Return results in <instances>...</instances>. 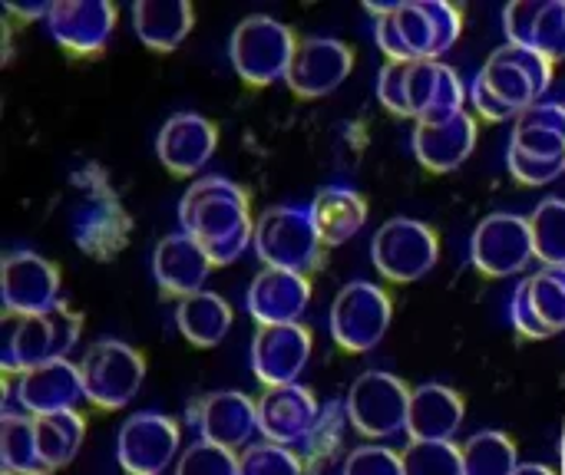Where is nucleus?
<instances>
[{
    "label": "nucleus",
    "mask_w": 565,
    "mask_h": 475,
    "mask_svg": "<svg viewBox=\"0 0 565 475\" xmlns=\"http://www.w3.org/2000/svg\"><path fill=\"white\" fill-rule=\"evenodd\" d=\"M179 222L205 248L215 268L232 265L248 245H255L248 192L222 175H209L189 185L179 202Z\"/></svg>",
    "instance_id": "nucleus-1"
},
{
    "label": "nucleus",
    "mask_w": 565,
    "mask_h": 475,
    "mask_svg": "<svg viewBox=\"0 0 565 475\" xmlns=\"http://www.w3.org/2000/svg\"><path fill=\"white\" fill-rule=\"evenodd\" d=\"M295 53L298 40L291 26L265 13L245 17L228 43L232 66L248 86H271L275 79H285L295 63Z\"/></svg>",
    "instance_id": "nucleus-2"
},
{
    "label": "nucleus",
    "mask_w": 565,
    "mask_h": 475,
    "mask_svg": "<svg viewBox=\"0 0 565 475\" xmlns=\"http://www.w3.org/2000/svg\"><path fill=\"white\" fill-rule=\"evenodd\" d=\"M255 251L268 268L305 274L321 261V235L308 208H268L255 222Z\"/></svg>",
    "instance_id": "nucleus-3"
},
{
    "label": "nucleus",
    "mask_w": 565,
    "mask_h": 475,
    "mask_svg": "<svg viewBox=\"0 0 565 475\" xmlns=\"http://www.w3.org/2000/svg\"><path fill=\"white\" fill-rule=\"evenodd\" d=\"M83 331V317L66 307L63 301L36 317H20L7 337V350H3V367L7 370H33L53 360H66V354L76 347Z\"/></svg>",
    "instance_id": "nucleus-4"
},
{
    "label": "nucleus",
    "mask_w": 565,
    "mask_h": 475,
    "mask_svg": "<svg viewBox=\"0 0 565 475\" xmlns=\"http://www.w3.org/2000/svg\"><path fill=\"white\" fill-rule=\"evenodd\" d=\"M394 304L387 291L371 281H351L338 291L331 304V337L344 354L374 350L391 331Z\"/></svg>",
    "instance_id": "nucleus-5"
},
{
    "label": "nucleus",
    "mask_w": 565,
    "mask_h": 475,
    "mask_svg": "<svg viewBox=\"0 0 565 475\" xmlns=\"http://www.w3.org/2000/svg\"><path fill=\"white\" fill-rule=\"evenodd\" d=\"M83 393L99 410H122L146 380V360L122 341H99L79 360Z\"/></svg>",
    "instance_id": "nucleus-6"
},
{
    "label": "nucleus",
    "mask_w": 565,
    "mask_h": 475,
    "mask_svg": "<svg viewBox=\"0 0 565 475\" xmlns=\"http://www.w3.org/2000/svg\"><path fill=\"white\" fill-rule=\"evenodd\" d=\"M371 258L391 284H414L434 271L440 258V238L417 218H391L377 228Z\"/></svg>",
    "instance_id": "nucleus-7"
},
{
    "label": "nucleus",
    "mask_w": 565,
    "mask_h": 475,
    "mask_svg": "<svg viewBox=\"0 0 565 475\" xmlns=\"http://www.w3.org/2000/svg\"><path fill=\"white\" fill-rule=\"evenodd\" d=\"M411 397L414 390H407L401 377L384 370H367L348 390V417L361 436L384 440L394 436L397 430H407Z\"/></svg>",
    "instance_id": "nucleus-8"
},
{
    "label": "nucleus",
    "mask_w": 565,
    "mask_h": 475,
    "mask_svg": "<svg viewBox=\"0 0 565 475\" xmlns=\"http://www.w3.org/2000/svg\"><path fill=\"white\" fill-rule=\"evenodd\" d=\"M480 79L520 116L543 99V93L553 83V60L543 56L533 46H500L490 53V60L480 69Z\"/></svg>",
    "instance_id": "nucleus-9"
},
{
    "label": "nucleus",
    "mask_w": 565,
    "mask_h": 475,
    "mask_svg": "<svg viewBox=\"0 0 565 475\" xmlns=\"http://www.w3.org/2000/svg\"><path fill=\"white\" fill-rule=\"evenodd\" d=\"M533 258H536L533 228L530 218L523 215H510V212L487 215L470 238V261L487 278L520 274Z\"/></svg>",
    "instance_id": "nucleus-10"
},
{
    "label": "nucleus",
    "mask_w": 565,
    "mask_h": 475,
    "mask_svg": "<svg viewBox=\"0 0 565 475\" xmlns=\"http://www.w3.org/2000/svg\"><path fill=\"white\" fill-rule=\"evenodd\" d=\"M3 307L13 317H36L60 304V271L36 251H10L0 265Z\"/></svg>",
    "instance_id": "nucleus-11"
},
{
    "label": "nucleus",
    "mask_w": 565,
    "mask_h": 475,
    "mask_svg": "<svg viewBox=\"0 0 565 475\" xmlns=\"http://www.w3.org/2000/svg\"><path fill=\"white\" fill-rule=\"evenodd\" d=\"M179 453V427L162 413H136L116 436V460L126 475H162Z\"/></svg>",
    "instance_id": "nucleus-12"
},
{
    "label": "nucleus",
    "mask_w": 565,
    "mask_h": 475,
    "mask_svg": "<svg viewBox=\"0 0 565 475\" xmlns=\"http://www.w3.org/2000/svg\"><path fill=\"white\" fill-rule=\"evenodd\" d=\"M354 69V50L334 36H308L298 43L295 63L285 76L288 89L301 99L331 96Z\"/></svg>",
    "instance_id": "nucleus-13"
},
{
    "label": "nucleus",
    "mask_w": 565,
    "mask_h": 475,
    "mask_svg": "<svg viewBox=\"0 0 565 475\" xmlns=\"http://www.w3.org/2000/svg\"><path fill=\"white\" fill-rule=\"evenodd\" d=\"M311 360V331L305 324H275L258 327L252 341V370L258 384L288 387L298 384V374Z\"/></svg>",
    "instance_id": "nucleus-14"
},
{
    "label": "nucleus",
    "mask_w": 565,
    "mask_h": 475,
    "mask_svg": "<svg viewBox=\"0 0 565 475\" xmlns=\"http://www.w3.org/2000/svg\"><path fill=\"white\" fill-rule=\"evenodd\" d=\"M46 26L63 50L89 56L109 43L116 30V7L109 0H60L53 3Z\"/></svg>",
    "instance_id": "nucleus-15"
},
{
    "label": "nucleus",
    "mask_w": 565,
    "mask_h": 475,
    "mask_svg": "<svg viewBox=\"0 0 565 475\" xmlns=\"http://www.w3.org/2000/svg\"><path fill=\"white\" fill-rule=\"evenodd\" d=\"M218 149V129L199 112H175L156 139V152L172 175H195Z\"/></svg>",
    "instance_id": "nucleus-16"
},
{
    "label": "nucleus",
    "mask_w": 565,
    "mask_h": 475,
    "mask_svg": "<svg viewBox=\"0 0 565 475\" xmlns=\"http://www.w3.org/2000/svg\"><path fill=\"white\" fill-rule=\"evenodd\" d=\"M315 423H318V397L301 384L271 387L258 400V433L265 436V443H278V446L301 443L315 430Z\"/></svg>",
    "instance_id": "nucleus-17"
},
{
    "label": "nucleus",
    "mask_w": 565,
    "mask_h": 475,
    "mask_svg": "<svg viewBox=\"0 0 565 475\" xmlns=\"http://www.w3.org/2000/svg\"><path fill=\"white\" fill-rule=\"evenodd\" d=\"M311 304V281L295 271L265 268L252 288H248V314L258 321V327L275 324H301L298 317Z\"/></svg>",
    "instance_id": "nucleus-18"
},
{
    "label": "nucleus",
    "mask_w": 565,
    "mask_h": 475,
    "mask_svg": "<svg viewBox=\"0 0 565 475\" xmlns=\"http://www.w3.org/2000/svg\"><path fill=\"white\" fill-rule=\"evenodd\" d=\"M17 400L26 410V417H53L76 410V403L86 400L79 367H73L70 360H53L20 374Z\"/></svg>",
    "instance_id": "nucleus-19"
},
{
    "label": "nucleus",
    "mask_w": 565,
    "mask_h": 475,
    "mask_svg": "<svg viewBox=\"0 0 565 475\" xmlns=\"http://www.w3.org/2000/svg\"><path fill=\"white\" fill-rule=\"evenodd\" d=\"M463 112V83L440 60L411 63V116L424 126L447 122Z\"/></svg>",
    "instance_id": "nucleus-20"
},
{
    "label": "nucleus",
    "mask_w": 565,
    "mask_h": 475,
    "mask_svg": "<svg viewBox=\"0 0 565 475\" xmlns=\"http://www.w3.org/2000/svg\"><path fill=\"white\" fill-rule=\"evenodd\" d=\"M195 423L205 443L235 453L238 446H248V440L258 433V403L238 390H222L199 403Z\"/></svg>",
    "instance_id": "nucleus-21"
},
{
    "label": "nucleus",
    "mask_w": 565,
    "mask_h": 475,
    "mask_svg": "<svg viewBox=\"0 0 565 475\" xmlns=\"http://www.w3.org/2000/svg\"><path fill=\"white\" fill-rule=\"evenodd\" d=\"M212 268H215L212 258L205 255V248L189 231L166 235L152 255V274H156L159 288L166 294H175V298L199 294Z\"/></svg>",
    "instance_id": "nucleus-22"
},
{
    "label": "nucleus",
    "mask_w": 565,
    "mask_h": 475,
    "mask_svg": "<svg viewBox=\"0 0 565 475\" xmlns=\"http://www.w3.org/2000/svg\"><path fill=\"white\" fill-rule=\"evenodd\" d=\"M477 149V119L463 109L460 116L437 122V126H424L417 122L414 129V155L427 172H454L460 169Z\"/></svg>",
    "instance_id": "nucleus-23"
},
{
    "label": "nucleus",
    "mask_w": 565,
    "mask_h": 475,
    "mask_svg": "<svg viewBox=\"0 0 565 475\" xmlns=\"http://www.w3.org/2000/svg\"><path fill=\"white\" fill-rule=\"evenodd\" d=\"M463 427V400L444 384H424L411 397L407 433L411 443H454Z\"/></svg>",
    "instance_id": "nucleus-24"
},
{
    "label": "nucleus",
    "mask_w": 565,
    "mask_h": 475,
    "mask_svg": "<svg viewBox=\"0 0 565 475\" xmlns=\"http://www.w3.org/2000/svg\"><path fill=\"white\" fill-rule=\"evenodd\" d=\"M132 23L136 36L156 50V53H172L192 30L195 10L189 0H139L132 7Z\"/></svg>",
    "instance_id": "nucleus-25"
},
{
    "label": "nucleus",
    "mask_w": 565,
    "mask_h": 475,
    "mask_svg": "<svg viewBox=\"0 0 565 475\" xmlns=\"http://www.w3.org/2000/svg\"><path fill=\"white\" fill-rule=\"evenodd\" d=\"M308 212H311V222L321 235V245H328V248L351 241L367 222V202L351 188L318 192V198L311 202Z\"/></svg>",
    "instance_id": "nucleus-26"
},
{
    "label": "nucleus",
    "mask_w": 565,
    "mask_h": 475,
    "mask_svg": "<svg viewBox=\"0 0 565 475\" xmlns=\"http://www.w3.org/2000/svg\"><path fill=\"white\" fill-rule=\"evenodd\" d=\"M175 327L192 347H218L232 331V307L225 298L212 291H199L192 298H182L175 307Z\"/></svg>",
    "instance_id": "nucleus-27"
},
{
    "label": "nucleus",
    "mask_w": 565,
    "mask_h": 475,
    "mask_svg": "<svg viewBox=\"0 0 565 475\" xmlns=\"http://www.w3.org/2000/svg\"><path fill=\"white\" fill-rule=\"evenodd\" d=\"M36 423V450L50 473L70 466L86 440V420L76 410L53 413V417H33Z\"/></svg>",
    "instance_id": "nucleus-28"
},
{
    "label": "nucleus",
    "mask_w": 565,
    "mask_h": 475,
    "mask_svg": "<svg viewBox=\"0 0 565 475\" xmlns=\"http://www.w3.org/2000/svg\"><path fill=\"white\" fill-rule=\"evenodd\" d=\"M0 463L7 475H50L36 450L33 417L7 413L0 423Z\"/></svg>",
    "instance_id": "nucleus-29"
},
{
    "label": "nucleus",
    "mask_w": 565,
    "mask_h": 475,
    "mask_svg": "<svg viewBox=\"0 0 565 475\" xmlns=\"http://www.w3.org/2000/svg\"><path fill=\"white\" fill-rule=\"evenodd\" d=\"M463 475H513L520 469L516 443L507 433L483 430L460 446Z\"/></svg>",
    "instance_id": "nucleus-30"
},
{
    "label": "nucleus",
    "mask_w": 565,
    "mask_h": 475,
    "mask_svg": "<svg viewBox=\"0 0 565 475\" xmlns=\"http://www.w3.org/2000/svg\"><path fill=\"white\" fill-rule=\"evenodd\" d=\"M536 258L546 268H565V198H546L530 215Z\"/></svg>",
    "instance_id": "nucleus-31"
},
{
    "label": "nucleus",
    "mask_w": 565,
    "mask_h": 475,
    "mask_svg": "<svg viewBox=\"0 0 565 475\" xmlns=\"http://www.w3.org/2000/svg\"><path fill=\"white\" fill-rule=\"evenodd\" d=\"M394 26L411 53L414 63L420 60H437V30H434V20L424 7V0H401L397 10H394Z\"/></svg>",
    "instance_id": "nucleus-32"
},
{
    "label": "nucleus",
    "mask_w": 565,
    "mask_h": 475,
    "mask_svg": "<svg viewBox=\"0 0 565 475\" xmlns=\"http://www.w3.org/2000/svg\"><path fill=\"white\" fill-rule=\"evenodd\" d=\"M533 307L543 321V327L553 334L565 331V268H543L530 278Z\"/></svg>",
    "instance_id": "nucleus-33"
},
{
    "label": "nucleus",
    "mask_w": 565,
    "mask_h": 475,
    "mask_svg": "<svg viewBox=\"0 0 565 475\" xmlns=\"http://www.w3.org/2000/svg\"><path fill=\"white\" fill-rule=\"evenodd\" d=\"M401 463L404 475H463L460 446L454 443H411Z\"/></svg>",
    "instance_id": "nucleus-34"
},
{
    "label": "nucleus",
    "mask_w": 565,
    "mask_h": 475,
    "mask_svg": "<svg viewBox=\"0 0 565 475\" xmlns=\"http://www.w3.org/2000/svg\"><path fill=\"white\" fill-rule=\"evenodd\" d=\"M238 475H305L298 456L288 446L278 443H258L248 446L238 456Z\"/></svg>",
    "instance_id": "nucleus-35"
},
{
    "label": "nucleus",
    "mask_w": 565,
    "mask_h": 475,
    "mask_svg": "<svg viewBox=\"0 0 565 475\" xmlns=\"http://www.w3.org/2000/svg\"><path fill=\"white\" fill-rule=\"evenodd\" d=\"M175 475H238V460L232 450L199 440L179 456Z\"/></svg>",
    "instance_id": "nucleus-36"
},
{
    "label": "nucleus",
    "mask_w": 565,
    "mask_h": 475,
    "mask_svg": "<svg viewBox=\"0 0 565 475\" xmlns=\"http://www.w3.org/2000/svg\"><path fill=\"white\" fill-rule=\"evenodd\" d=\"M533 50L550 56L553 63L565 60V0H546L533 30Z\"/></svg>",
    "instance_id": "nucleus-37"
},
{
    "label": "nucleus",
    "mask_w": 565,
    "mask_h": 475,
    "mask_svg": "<svg viewBox=\"0 0 565 475\" xmlns=\"http://www.w3.org/2000/svg\"><path fill=\"white\" fill-rule=\"evenodd\" d=\"M377 99L394 116H411V63H387L377 76Z\"/></svg>",
    "instance_id": "nucleus-38"
},
{
    "label": "nucleus",
    "mask_w": 565,
    "mask_h": 475,
    "mask_svg": "<svg viewBox=\"0 0 565 475\" xmlns=\"http://www.w3.org/2000/svg\"><path fill=\"white\" fill-rule=\"evenodd\" d=\"M507 165H510L513 179L523 182V185H550V182H556L565 172V159L526 155V152H520V149H513V145H510V152H507Z\"/></svg>",
    "instance_id": "nucleus-39"
},
{
    "label": "nucleus",
    "mask_w": 565,
    "mask_h": 475,
    "mask_svg": "<svg viewBox=\"0 0 565 475\" xmlns=\"http://www.w3.org/2000/svg\"><path fill=\"white\" fill-rule=\"evenodd\" d=\"M344 475H404V463L387 446H361L348 456Z\"/></svg>",
    "instance_id": "nucleus-40"
},
{
    "label": "nucleus",
    "mask_w": 565,
    "mask_h": 475,
    "mask_svg": "<svg viewBox=\"0 0 565 475\" xmlns=\"http://www.w3.org/2000/svg\"><path fill=\"white\" fill-rule=\"evenodd\" d=\"M543 3L546 0H513L503 10V26L513 46H533V30L543 13Z\"/></svg>",
    "instance_id": "nucleus-41"
},
{
    "label": "nucleus",
    "mask_w": 565,
    "mask_h": 475,
    "mask_svg": "<svg viewBox=\"0 0 565 475\" xmlns=\"http://www.w3.org/2000/svg\"><path fill=\"white\" fill-rule=\"evenodd\" d=\"M424 7H427V13L434 20V30H437V53L434 56H440V53H447L460 40L463 13H460V7H454L447 0H424Z\"/></svg>",
    "instance_id": "nucleus-42"
},
{
    "label": "nucleus",
    "mask_w": 565,
    "mask_h": 475,
    "mask_svg": "<svg viewBox=\"0 0 565 475\" xmlns=\"http://www.w3.org/2000/svg\"><path fill=\"white\" fill-rule=\"evenodd\" d=\"M510 317H513V327L523 334V337H530V341H546L550 337V331L543 327V321H540V314H536V307H533V291H530V278L513 291V304H510Z\"/></svg>",
    "instance_id": "nucleus-43"
},
{
    "label": "nucleus",
    "mask_w": 565,
    "mask_h": 475,
    "mask_svg": "<svg viewBox=\"0 0 565 475\" xmlns=\"http://www.w3.org/2000/svg\"><path fill=\"white\" fill-rule=\"evenodd\" d=\"M513 149L526 155H543V159H565V136L546 132V129H513Z\"/></svg>",
    "instance_id": "nucleus-44"
},
{
    "label": "nucleus",
    "mask_w": 565,
    "mask_h": 475,
    "mask_svg": "<svg viewBox=\"0 0 565 475\" xmlns=\"http://www.w3.org/2000/svg\"><path fill=\"white\" fill-rule=\"evenodd\" d=\"M516 126L520 129H546V132L565 136V106L563 102H553V99H540L536 106H530L516 119Z\"/></svg>",
    "instance_id": "nucleus-45"
},
{
    "label": "nucleus",
    "mask_w": 565,
    "mask_h": 475,
    "mask_svg": "<svg viewBox=\"0 0 565 475\" xmlns=\"http://www.w3.org/2000/svg\"><path fill=\"white\" fill-rule=\"evenodd\" d=\"M394 10H387V13L377 17V26H374L377 46L387 56V63H414L411 53H407V46H404V40H401V33H397V26H394Z\"/></svg>",
    "instance_id": "nucleus-46"
},
{
    "label": "nucleus",
    "mask_w": 565,
    "mask_h": 475,
    "mask_svg": "<svg viewBox=\"0 0 565 475\" xmlns=\"http://www.w3.org/2000/svg\"><path fill=\"white\" fill-rule=\"evenodd\" d=\"M470 96H473V106H477V112L483 116V119H490V122H503V119H520V112L513 109V106H507L480 76L473 79V89H470Z\"/></svg>",
    "instance_id": "nucleus-47"
},
{
    "label": "nucleus",
    "mask_w": 565,
    "mask_h": 475,
    "mask_svg": "<svg viewBox=\"0 0 565 475\" xmlns=\"http://www.w3.org/2000/svg\"><path fill=\"white\" fill-rule=\"evenodd\" d=\"M513 475H556L550 466H543V463H520V469Z\"/></svg>",
    "instance_id": "nucleus-48"
}]
</instances>
